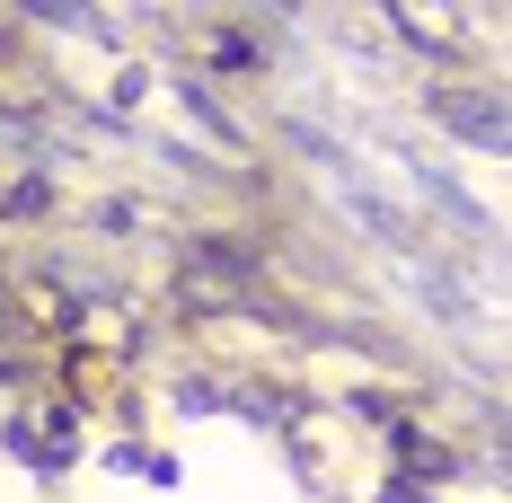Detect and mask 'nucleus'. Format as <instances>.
I'll return each mask as SVG.
<instances>
[{"label":"nucleus","mask_w":512,"mask_h":503,"mask_svg":"<svg viewBox=\"0 0 512 503\" xmlns=\"http://www.w3.org/2000/svg\"><path fill=\"white\" fill-rule=\"evenodd\" d=\"M442 124H468V142H486V151L504 142V106L495 98H442Z\"/></svg>","instance_id":"obj_1"}]
</instances>
